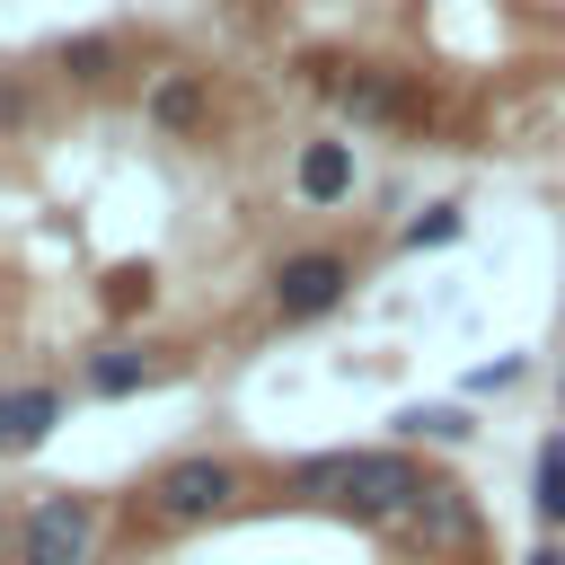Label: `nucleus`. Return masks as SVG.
I'll list each match as a JSON object with an SVG mask.
<instances>
[{"instance_id":"obj_1","label":"nucleus","mask_w":565,"mask_h":565,"mask_svg":"<svg viewBox=\"0 0 565 565\" xmlns=\"http://www.w3.org/2000/svg\"><path fill=\"white\" fill-rule=\"evenodd\" d=\"M291 486L344 503L353 521H406L415 494H424V468H415L406 450H318V459L291 468Z\"/></svg>"},{"instance_id":"obj_2","label":"nucleus","mask_w":565,"mask_h":565,"mask_svg":"<svg viewBox=\"0 0 565 565\" xmlns=\"http://www.w3.org/2000/svg\"><path fill=\"white\" fill-rule=\"evenodd\" d=\"M230 503H238V468H230V459H168V468L150 477V512H159L168 530L221 521Z\"/></svg>"},{"instance_id":"obj_3","label":"nucleus","mask_w":565,"mask_h":565,"mask_svg":"<svg viewBox=\"0 0 565 565\" xmlns=\"http://www.w3.org/2000/svg\"><path fill=\"white\" fill-rule=\"evenodd\" d=\"M97 547V494H44L18 521V565H88Z\"/></svg>"},{"instance_id":"obj_4","label":"nucleus","mask_w":565,"mask_h":565,"mask_svg":"<svg viewBox=\"0 0 565 565\" xmlns=\"http://www.w3.org/2000/svg\"><path fill=\"white\" fill-rule=\"evenodd\" d=\"M344 282H353V265L335 256V247H300V256H282L274 265V318H327L335 300H344Z\"/></svg>"},{"instance_id":"obj_5","label":"nucleus","mask_w":565,"mask_h":565,"mask_svg":"<svg viewBox=\"0 0 565 565\" xmlns=\"http://www.w3.org/2000/svg\"><path fill=\"white\" fill-rule=\"evenodd\" d=\"M406 521L424 530V547H468V539H477V503H468L450 477H424V494H415Z\"/></svg>"},{"instance_id":"obj_6","label":"nucleus","mask_w":565,"mask_h":565,"mask_svg":"<svg viewBox=\"0 0 565 565\" xmlns=\"http://www.w3.org/2000/svg\"><path fill=\"white\" fill-rule=\"evenodd\" d=\"M53 424H62V388L26 380V388H9V397H0V450H9V459H18V450H35Z\"/></svg>"},{"instance_id":"obj_7","label":"nucleus","mask_w":565,"mask_h":565,"mask_svg":"<svg viewBox=\"0 0 565 565\" xmlns=\"http://www.w3.org/2000/svg\"><path fill=\"white\" fill-rule=\"evenodd\" d=\"M291 185H300V203H344L353 194V141H309Z\"/></svg>"},{"instance_id":"obj_8","label":"nucleus","mask_w":565,"mask_h":565,"mask_svg":"<svg viewBox=\"0 0 565 565\" xmlns=\"http://www.w3.org/2000/svg\"><path fill=\"white\" fill-rule=\"evenodd\" d=\"M141 106H150L159 132H194V124H203V79H194V71H159Z\"/></svg>"},{"instance_id":"obj_9","label":"nucleus","mask_w":565,"mask_h":565,"mask_svg":"<svg viewBox=\"0 0 565 565\" xmlns=\"http://www.w3.org/2000/svg\"><path fill=\"white\" fill-rule=\"evenodd\" d=\"M159 380V362L141 353V344H106V353H88V388L97 397H132V388H150Z\"/></svg>"},{"instance_id":"obj_10","label":"nucleus","mask_w":565,"mask_h":565,"mask_svg":"<svg viewBox=\"0 0 565 565\" xmlns=\"http://www.w3.org/2000/svg\"><path fill=\"white\" fill-rule=\"evenodd\" d=\"M530 512H539L547 530H565V433H547V441H539V477H530Z\"/></svg>"},{"instance_id":"obj_11","label":"nucleus","mask_w":565,"mask_h":565,"mask_svg":"<svg viewBox=\"0 0 565 565\" xmlns=\"http://www.w3.org/2000/svg\"><path fill=\"white\" fill-rule=\"evenodd\" d=\"M53 71L79 79V88H97V79H115V44H106V35H71V44L53 53Z\"/></svg>"},{"instance_id":"obj_12","label":"nucleus","mask_w":565,"mask_h":565,"mask_svg":"<svg viewBox=\"0 0 565 565\" xmlns=\"http://www.w3.org/2000/svg\"><path fill=\"white\" fill-rule=\"evenodd\" d=\"M468 406H406L397 415V441H468Z\"/></svg>"},{"instance_id":"obj_13","label":"nucleus","mask_w":565,"mask_h":565,"mask_svg":"<svg viewBox=\"0 0 565 565\" xmlns=\"http://www.w3.org/2000/svg\"><path fill=\"white\" fill-rule=\"evenodd\" d=\"M150 291H159L150 265H115V274H106V309H115V318H124V309H150Z\"/></svg>"},{"instance_id":"obj_14","label":"nucleus","mask_w":565,"mask_h":565,"mask_svg":"<svg viewBox=\"0 0 565 565\" xmlns=\"http://www.w3.org/2000/svg\"><path fill=\"white\" fill-rule=\"evenodd\" d=\"M441 238H459V203H433L424 221H406V247H441Z\"/></svg>"},{"instance_id":"obj_15","label":"nucleus","mask_w":565,"mask_h":565,"mask_svg":"<svg viewBox=\"0 0 565 565\" xmlns=\"http://www.w3.org/2000/svg\"><path fill=\"white\" fill-rule=\"evenodd\" d=\"M512 380H521V362H512V353H503V362H477V371H468V388H477V397H486V388H512Z\"/></svg>"},{"instance_id":"obj_16","label":"nucleus","mask_w":565,"mask_h":565,"mask_svg":"<svg viewBox=\"0 0 565 565\" xmlns=\"http://www.w3.org/2000/svg\"><path fill=\"white\" fill-rule=\"evenodd\" d=\"M344 106H353V115H388V88H380V79H353Z\"/></svg>"},{"instance_id":"obj_17","label":"nucleus","mask_w":565,"mask_h":565,"mask_svg":"<svg viewBox=\"0 0 565 565\" xmlns=\"http://www.w3.org/2000/svg\"><path fill=\"white\" fill-rule=\"evenodd\" d=\"M530 565H565V547H539V556H530Z\"/></svg>"}]
</instances>
